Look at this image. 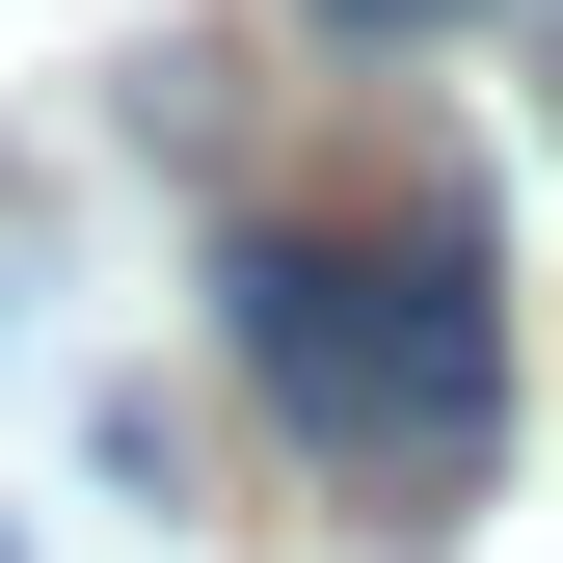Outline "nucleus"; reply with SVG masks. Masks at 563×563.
<instances>
[{
	"label": "nucleus",
	"instance_id": "nucleus-1",
	"mask_svg": "<svg viewBox=\"0 0 563 563\" xmlns=\"http://www.w3.org/2000/svg\"><path fill=\"white\" fill-rule=\"evenodd\" d=\"M216 322H242L268 430H296L376 537L483 510V456H510V296H483V216H456V188H376V216H242V242H216Z\"/></svg>",
	"mask_w": 563,
	"mask_h": 563
},
{
	"label": "nucleus",
	"instance_id": "nucleus-2",
	"mask_svg": "<svg viewBox=\"0 0 563 563\" xmlns=\"http://www.w3.org/2000/svg\"><path fill=\"white\" fill-rule=\"evenodd\" d=\"M322 27H376V54H430V27H483V0H322Z\"/></svg>",
	"mask_w": 563,
	"mask_h": 563
}]
</instances>
